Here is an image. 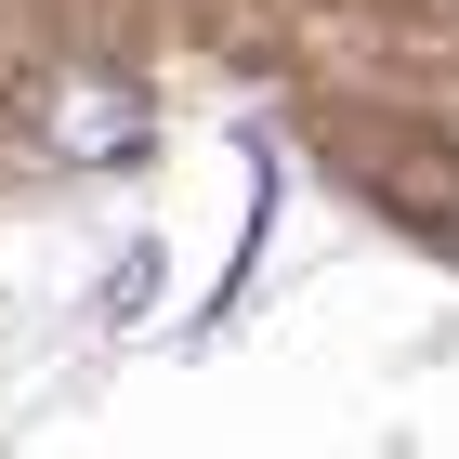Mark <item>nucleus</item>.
<instances>
[{"instance_id": "f257e3e1", "label": "nucleus", "mask_w": 459, "mask_h": 459, "mask_svg": "<svg viewBox=\"0 0 459 459\" xmlns=\"http://www.w3.org/2000/svg\"><path fill=\"white\" fill-rule=\"evenodd\" d=\"M53 144H66V158H132L144 144L132 79H66V92H53Z\"/></svg>"}]
</instances>
